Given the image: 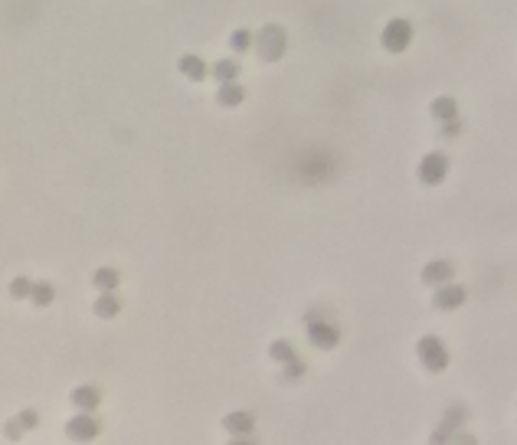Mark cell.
<instances>
[{
    "label": "cell",
    "instance_id": "obj_1",
    "mask_svg": "<svg viewBox=\"0 0 517 445\" xmlns=\"http://www.w3.org/2000/svg\"><path fill=\"white\" fill-rule=\"evenodd\" d=\"M289 50V33L282 30L279 23H265L259 33H255V52H259V60L265 62H279Z\"/></svg>",
    "mask_w": 517,
    "mask_h": 445
},
{
    "label": "cell",
    "instance_id": "obj_2",
    "mask_svg": "<svg viewBox=\"0 0 517 445\" xmlns=\"http://www.w3.org/2000/svg\"><path fill=\"white\" fill-rule=\"evenodd\" d=\"M416 354H419V360H423V367L433 370V373H439V370L449 367V351H445V344H442L435 334H426L423 341L416 344Z\"/></svg>",
    "mask_w": 517,
    "mask_h": 445
},
{
    "label": "cell",
    "instance_id": "obj_3",
    "mask_svg": "<svg viewBox=\"0 0 517 445\" xmlns=\"http://www.w3.org/2000/svg\"><path fill=\"white\" fill-rule=\"evenodd\" d=\"M380 43H383V50L387 52H403L409 43H413V23L403 20V17L390 20L387 30H383V36H380Z\"/></svg>",
    "mask_w": 517,
    "mask_h": 445
},
{
    "label": "cell",
    "instance_id": "obj_4",
    "mask_svg": "<svg viewBox=\"0 0 517 445\" xmlns=\"http://www.w3.org/2000/svg\"><path fill=\"white\" fill-rule=\"evenodd\" d=\"M449 174V157L442 154V151H429V154L419 161V180H423L426 187H435L442 184Z\"/></svg>",
    "mask_w": 517,
    "mask_h": 445
},
{
    "label": "cell",
    "instance_id": "obj_5",
    "mask_svg": "<svg viewBox=\"0 0 517 445\" xmlns=\"http://www.w3.org/2000/svg\"><path fill=\"white\" fill-rule=\"evenodd\" d=\"M308 341L318 347V351H331V347H338L340 341V331L331 325V321H308Z\"/></svg>",
    "mask_w": 517,
    "mask_h": 445
},
{
    "label": "cell",
    "instance_id": "obj_6",
    "mask_svg": "<svg viewBox=\"0 0 517 445\" xmlns=\"http://www.w3.org/2000/svg\"><path fill=\"white\" fill-rule=\"evenodd\" d=\"M66 436L76 439V442H92L95 436H99V419H95L92 412H79V416H72L66 426Z\"/></svg>",
    "mask_w": 517,
    "mask_h": 445
},
{
    "label": "cell",
    "instance_id": "obj_7",
    "mask_svg": "<svg viewBox=\"0 0 517 445\" xmlns=\"http://www.w3.org/2000/svg\"><path fill=\"white\" fill-rule=\"evenodd\" d=\"M433 305L439 311H455V308H462V305H465V288H462V285H452V282L439 285V288H435Z\"/></svg>",
    "mask_w": 517,
    "mask_h": 445
},
{
    "label": "cell",
    "instance_id": "obj_8",
    "mask_svg": "<svg viewBox=\"0 0 517 445\" xmlns=\"http://www.w3.org/2000/svg\"><path fill=\"white\" fill-rule=\"evenodd\" d=\"M455 275V269H452L449 259H435V262H429V266L423 269V282L433 285V288H439V285H445Z\"/></svg>",
    "mask_w": 517,
    "mask_h": 445
},
{
    "label": "cell",
    "instance_id": "obj_9",
    "mask_svg": "<svg viewBox=\"0 0 517 445\" xmlns=\"http://www.w3.org/2000/svg\"><path fill=\"white\" fill-rule=\"evenodd\" d=\"M177 69H180V72H184L187 79H190V82H204V79L213 72V69L206 66V62L200 60V56H194V52H187V56H180Z\"/></svg>",
    "mask_w": 517,
    "mask_h": 445
},
{
    "label": "cell",
    "instance_id": "obj_10",
    "mask_svg": "<svg viewBox=\"0 0 517 445\" xmlns=\"http://www.w3.org/2000/svg\"><path fill=\"white\" fill-rule=\"evenodd\" d=\"M223 429H226L229 436H249V432H252L255 429V416L252 412H229L226 419H223Z\"/></svg>",
    "mask_w": 517,
    "mask_h": 445
},
{
    "label": "cell",
    "instance_id": "obj_11",
    "mask_svg": "<svg viewBox=\"0 0 517 445\" xmlns=\"http://www.w3.org/2000/svg\"><path fill=\"white\" fill-rule=\"evenodd\" d=\"M99 402H102V390L99 386H79V390H72V406L76 410L92 412L99 410Z\"/></svg>",
    "mask_w": 517,
    "mask_h": 445
},
{
    "label": "cell",
    "instance_id": "obj_12",
    "mask_svg": "<svg viewBox=\"0 0 517 445\" xmlns=\"http://www.w3.org/2000/svg\"><path fill=\"white\" fill-rule=\"evenodd\" d=\"M243 98H246V89L239 86L236 79H233V82H220L216 102H220L223 108H236V105H243Z\"/></svg>",
    "mask_w": 517,
    "mask_h": 445
},
{
    "label": "cell",
    "instance_id": "obj_13",
    "mask_svg": "<svg viewBox=\"0 0 517 445\" xmlns=\"http://www.w3.org/2000/svg\"><path fill=\"white\" fill-rule=\"evenodd\" d=\"M429 111H433L435 121H455L458 118V102L455 98H449V95H439V98L429 105Z\"/></svg>",
    "mask_w": 517,
    "mask_h": 445
},
{
    "label": "cell",
    "instance_id": "obj_14",
    "mask_svg": "<svg viewBox=\"0 0 517 445\" xmlns=\"http://www.w3.org/2000/svg\"><path fill=\"white\" fill-rule=\"evenodd\" d=\"M118 311H121V301L115 298V291L99 295V301H95V315H99V317H115Z\"/></svg>",
    "mask_w": 517,
    "mask_h": 445
},
{
    "label": "cell",
    "instance_id": "obj_15",
    "mask_svg": "<svg viewBox=\"0 0 517 445\" xmlns=\"http://www.w3.org/2000/svg\"><path fill=\"white\" fill-rule=\"evenodd\" d=\"M92 282H95V288L115 291V288H118V282H121V275L115 272V269H99V272L92 275Z\"/></svg>",
    "mask_w": 517,
    "mask_h": 445
},
{
    "label": "cell",
    "instance_id": "obj_16",
    "mask_svg": "<svg viewBox=\"0 0 517 445\" xmlns=\"http://www.w3.org/2000/svg\"><path fill=\"white\" fill-rule=\"evenodd\" d=\"M239 69L243 66H239L236 60H220L216 66H213V76L220 79V82H233V79L239 76Z\"/></svg>",
    "mask_w": 517,
    "mask_h": 445
},
{
    "label": "cell",
    "instance_id": "obj_17",
    "mask_svg": "<svg viewBox=\"0 0 517 445\" xmlns=\"http://www.w3.org/2000/svg\"><path fill=\"white\" fill-rule=\"evenodd\" d=\"M462 416H465V410H462V406H455V410L449 412V419H445V426H442V429H435L433 442H445V439H449V432H452V429H455L458 422H462Z\"/></svg>",
    "mask_w": 517,
    "mask_h": 445
},
{
    "label": "cell",
    "instance_id": "obj_18",
    "mask_svg": "<svg viewBox=\"0 0 517 445\" xmlns=\"http://www.w3.org/2000/svg\"><path fill=\"white\" fill-rule=\"evenodd\" d=\"M52 298H56V288H52L50 282H36L33 285V305L46 308V305H52Z\"/></svg>",
    "mask_w": 517,
    "mask_h": 445
},
{
    "label": "cell",
    "instance_id": "obj_19",
    "mask_svg": "<svg viewBox=\"0 0 517 445\" xmlns=\"http://www.w3.org/2000/svg\"><path fill=\"white\" fill-rule=\"evenodd\" d=\"M269 354H272V360H279V364H289V360H295V347H291L289 341H275L269 347Z\"/></svg>",
    "mask_w": 517,
    "mask_h": 445
},
{
    "label": "cell",
    "instance_id": "obj_20",
    "mask_svg": "<svg viewBox=\"0 0 517 445\" xmlns=\"http://www.w3.org/2000/svg\"><path fill=\"white\" fill-rule=\"evenodd\" d=\"M252 43H255V36L249 33V30H236V33L229 36V46H233V52H246Z\"/></svg>",
    "mask_w": 517,
    "mask_h": 445
},
{
    "label": "cell",
    "instance_id": "obj_21",
    "mask_svg": "<svg viewBox=\"0 0 517 445\" xmlns=\"http://www.w3.org/2000/svg\"><path fill=\"white\" fill-rule=\"evenodd\" d=\"M10 295H13V298H33V282L20 275V278H13V285H10Z\"/></svg>",
    "mask_w": 517,
    "mask_h": 445
},
{
    "label": "cell",
    "instance_id": "obj_22",
    "mask_svg": "<svg viewBox=\"0 0 517 445\" xmlns=\"http://www.w3.org/2000/svg\"><path fill=\"white\" fill-rule=\"evenodd\" d=\"M301 373H305V364H301V360H289V370H285V380H298L301 377Z\"/></svg>",
    "mask_w": 517,
    "mask_h": 445
},
{
    "label": "cell",
    "instance_id": "obj_23",
    "mask_svg": "<svg viewBox=\"0 0 517 445\" xmlns=\"http://www.w3.org/2000/svg\"><path fill=\"white\" fill-rule=\"evenodd\" d=\"M36 426V412H23L20 416V429H33Z\"/></svg>",
    "mask_w": 517,
    "mask_h": 445
},
{
    "label": "cell",
    "instance_id": "obj_24",
    "mask_svg": "<svg viewBox=\"0 0 517 445\" xmlns=\"http://www.w3.org/2000/svg\"><path fill=\"white\" fill-rule=\"evenodd\" d=\"M458 128H462V125H458V118L455 121H445V135H449V137L458 135Z\"/></svg>",
    "mask_w": 517,
    "mask_h": 445
}]
</instances>
